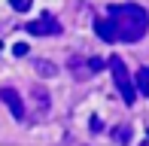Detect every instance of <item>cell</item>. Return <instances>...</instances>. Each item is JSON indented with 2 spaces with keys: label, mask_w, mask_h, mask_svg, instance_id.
I'll return each mask as SVG.
<instances>
[{
  "label": "cell",
  "mask_w": 149,
  "mask_h": 146,
  "mask_svg": "<svg viewBox=\"0 0 149 146\" xmlns=\"http://www.w3.org/2000/svg\"><path fill=\"white\" fill-rule=\"evenodd\" d=\"M67 67H70V73H73V79H88V76H94L91 73V67H88V58H82V55H70V61H67Z\"/></svg>",
  "instance_id": "cell-5"
},
{
  "label": "cell",
  "mask_w": 149,
  "mask_h": 146,
  "mask_svg": "<svg viewBox=\"0 0 149 146\" xmlns=\"http://www.w3.org/2000/svg\"><path fill=\"white\" fill-rule=\"evenodd\" d=\"M12 55H15V58H24V55H28V43H15V46H12Z\"/></svg>",
  "instance_id": "cell-12"
},
{
  "label": "cell",
  "mask_w": 149,
  "mask_h": 146,
  "mask_svg": "<svg viewBox=\"0 0 149 146\" xmlns=\"http://www.w3.org/2000/svg\"><path fill=\"white\" fill-rule=\"evenodd\" d=\"M12 3V9L15 12H24V9H31V0H9Z\"/></svg>",
  "instance_id": "cell-11"
},
{
  "label": "cell",
  "mask_w": 149,
  "mask_h": 146,
  "mask_svg": "<svg viewBox=\"0 0 149 146\" xmlns=\"http://www.w3.org/2000/svg\"><path fill=\"white\" fill-rule=\"evenodd\" d=\"M107 67H110V73H113V82H116V88H119L122 101H125L128 107H134V101H137V88H134V76L128 73L125 61H122L119 55H110Z\"/></svg>",
  "instance_id": "cell-2"
},
{
  "label": "cell",
  "mask_w": 149,
  "mask_h": 146,
  "mask_svg": "<svg viewBox=\"0 0 149 146\" xmlns=\"http://www.w3.org/2000/svg\"><path fill=\"white\" fill-rule=\"evenodd\" d=\"M91 131H104V122H100L97 116H91Z\"/></svg>",
  "instance_id": "cell-13"
},
{
  "label": "cell",
  "mask_w": 149,
  "mask_h": 146,
  "mask_svg": "<svg viewBox=\"0 0 149 146\" xmlns=\"http://www.w3.org/2000/svg\"><path fill=\"white\" fill-rule=\"evenodd\" d=\"M33 70H37L40 76H46V79H52V76L58 73L55 64H52V61H43V58H40V61H33Z\"/></svg>",
  "instance_id": "cell-9"
},
{
  "label": "cell",
  "mask_w": 149,
  "mask_h": 146,
  "mask_svg": "<svg viewBox=\"0 0 149 146\" xmlns=\"http://www.w3.org/2000/svg\"><path fill=\"white\" fill-rule=\"evenodd\" d=\"M31 97H33V107H37V116H46V110H49V91L40 88V85H33Z\"/></svg>",
  "instance_id": "cell-7"
},
{
  "label": "cell",
  "mask_w": 149,
  "mask_h": 146,
  "mask_svg": "<svg viewBox=\"0 0 149 146\" xmlns=\"http://www.w3.org/2000/svg\"><path fill=\"white\" fill-rule=\"evenodd\" d=\"M0 101L9 107V113L18 119V122H24V116H28V110H24V101H22V95H18L15 88H0Z\"/></svg>",
  "instance_id": "cell-4"
},
{
  "label": "cell",
  "mask_w": 149,
  "mask_h": 146,
  "mask_svg": "<svg viewBox=\"0 0 149 146\" xmlns=\"http://www.w3.org/2000/svg\"><path fill=\"white\" fill-rule=\"evenodd\" d=\"M24 31H28V34H33V37H58L64 28L58 24L55 15H49V12H46V15H40V18H33V22H28V24H24Z\"/></svg>",
  "instance_id": "cell-3"
},
{
  "label": "cell",
  "mask_w": 149,
  "mask_h": 146,
  "mask_svg": "<svg viewBox=\"0 0 149 146\" xmlns=\"http://www.w3.org/2000/svg\"><path fill=\"white\" fill-rule=\"evenodd\" d=\"M137 97H149V67H140L137 70Z\"/></svg>",
  "instance_id": "cell-8"
},
{
  "label": "cell",
  "mask_w": 149,
  "mask_h": 146,
  "mask_svg": "<svg viewBox=\"0 0 149 146\" xmlns=\"http://www.w3.org/2000/svg\"><path fill=\"white\" fill-rule=\"evenodd\" d=\"M107 18L116 28V40L122 43H137L149 31V12L137 3H113L107 9Z\"/></svg>",
  "instance_id": "cell-1"
},
{
  "label": "cell",
  "mask_w": 149,
  "mask_h": 146,
  "mask_svg": "<svg viewBox=\"0 0 149 146\" xmlns=\"http://www.w3.org/2000/svg\"><path fill=\"white\" fill-rule=\"evenodd\" d=\"M94 34L104 40V43H116V28H113L110 18H97L94 22Z\"/></svg>",
  "instance_id": "cell-6"
},
{
  "label": "cell",
  "mask_w": 149,
  "mask_h": 146,
  "mask_svg": "<svg viewBox=\"0 0 149 146\" xmlns=\"http://www.w3.org/2000/svg\"><path fill=\"white\" fill-rule=\"evenodd\" d=\"M113 137H116L119 143H128V140H131V128H128V125H122V128L113 131Z\"/></svg>",
  "instance_id": "cell-10"
}]
</instances>
